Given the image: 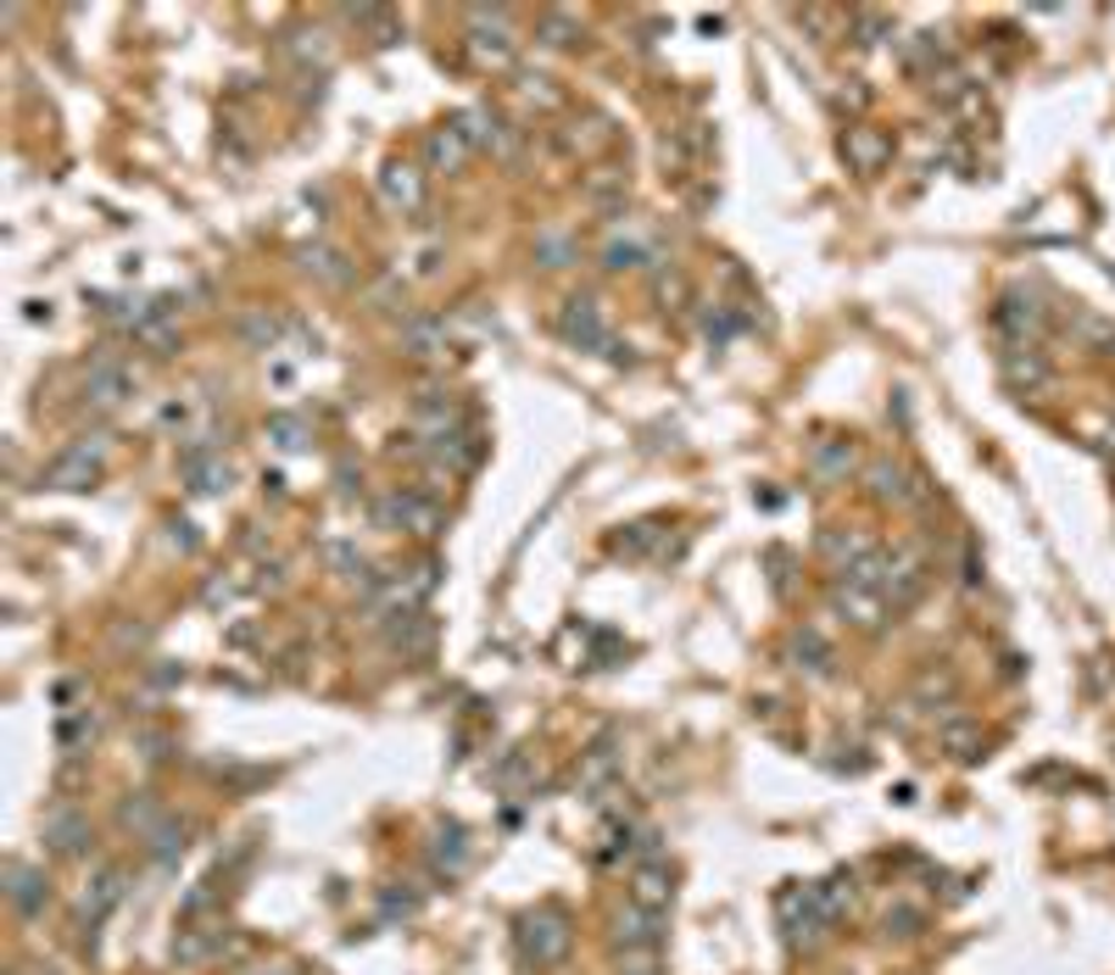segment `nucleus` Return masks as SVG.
Returning a JSON list of instances; mask_svg holds the SVG:
<instances>
[{"instance_id": "nucleus-5", "label": "nucleus", "mask_w": 1115, "mask_h": 975, "mask_svg": "<svg viewBox=\"0 0 1115 975\" xmlns=\"http://www.w3.org/2000/svg\"><path fill=\"white\" fill-rule=\"evenodd\" d=\"M469 51L491 68H508L514 62V34H508V12H491V7H475L469 12Z\"/></svg>"}, {"instance_id": "nucleus-20", "label": "nucleus", "mask_w": 1115, "mask_h": 975, "mask_svg": "<svg viewBox=\"0 0 1115 975\" xmlns=\"http://www.w3.org/2000/svg\"><path fill=\"white\" fill-rule=\"evenodd\" d=\"M843 151H848V162H854V168H865V173H876V168L893 157V146H887L876 129H848Z\"/></svg>"}, {"instance_id": "nucleus-12", "label": "nucleus", "mask_w": 1115, "mask_h": 975, "mask_svg": "<svg viewBox=\"0 0 1115 975\" xmlns=\"http://www.w3.org/2000/svg\"><path fill=\"white\" fill-rule=\"evenodd\" d=\"M993 318H998V329H1004L1015 346H1026V340H1037V335H1043V307H1037L1032 296H1004Z\"/></svg>"}, {"instance_id": "nucleus-18", "label": "nucleus", "mask_w": 1115, "mask_h": 975, "mask_svg": "<svg viewBox=\"0 0 1115 975\" xmlns=\"http://www.w3.org/2000/svg\"><path fill=\"white\" fill-rule=\"evenodd\" d=\"M630 897L641 903V908H669V897H675V881H669V869L653 858V864H636V875H630Z\"/></svg>"}, {"instance_id": "nucleus-29", "label": "nucleus", "mask_w": 1115, "mask_h": 975, "mask_svg": "<svg viewBox=\"0 0 1115 975\" xmlns=\"http://www.w3.org/2000/svg\"><path fill=\"white\" fill-rule=\"evenodd\" d=\"M118 825H123V830H140V836H151V830L162 825V808L151 803V792H135V797L118 808Z\"/></svg>"}, {"instance_id": "nucleus-2", "label": "nucleus", "mask_w": 1115, "mask_h": 975, "mask_svg": "<svg viewBox=\"0 0 1115 975\" xmlns=\"http://www.w3.org/2000/svg\"><path fill=\"white\" fill-rule=\"evenodd\" d=\"M569 942H575V931H569V914H558V908H536L519 919V953L541 969L558 964L569 953Z\"/></svg>"}, {"instance_id": "nucleus-45", "label": "nucleus", "mask_w": 1115, "mask_h": 975, "mask_svg": "<svg viewBox=\"0 0 1115 975\" xmlns=\"http://www.w3.org/2000/svg\"><path fill=\"white\" fill-rule=\"evenodd\" d=\"M173 541H179V547H185V553H196V536H190V525H185V519H179V525H173Z\"/></svg>"}, {"instance_id": "nucleus-31", "label": "nucleus", "mask_w": 1115, "mask_h": 975, "mask_svg": "<svg viewBox=\"0 0 1115 975\" xmlns=\"http://www.w3.org/2000/svg\"><path fill=\"white\" fill-rule=\"evenodd\" d=\"M641 262H658V251L641 240H608L603 246V268H641Z\"/></svg>"}, {"instance_id": "nucleus-44", "label": "nucleus", "mask_w": 1115, "mask_h": 975, "mask_svg": "<svg viewBox=\"0 0 1115 975\" xmlns=\"http://www.w3.org/2000/svg\"><path fill=\"white\" fill-rule=\"evenodd\" d=\"M525 775H530V758H525V753H514V758L497 769V786H519Z\"/></svg>"}, {"instance_id": "nucleus-17", "label": "nucleus", "mask_w": 1115, "mask_h": 975, "mask_svg": "<svg viewBox=\"0 0 1115 975\" xmlns=\"http://www.w3.org/2000/svg\"><path fill=\"white\" fill-rule=\"evenodd\" d=\"M118 903H123V869H118V864H107V869H96V881L84 886V897H79V914L96 925V919H107Z\"/></svg>"}, {"instance_id": "nucleus-41", "label": "nucleus", "mask_w": 1115, "mask_h": 975, "mask_svg": "<svg viewBox=\"0 0 1115 975\" xmlns=\"http://www.w3.org/2000/svg\"><path fill=\"white\" fill-rule=\"evenodd\" d=\"M653 536H658V525H630V530H625L614 547H619V553H647V547H653Z\"/></svg>"}, {"instance_id": "nucleus-23", "label": "nucleus", "mask_w": 1115, "mask_h": 975, "mask_svg": "<svg viewBox=\"0 0 1115 975\" xmlns=\"http://www.w3.org/2000/svg\"><path fill=\"white\" fill-rule=\"evenodd\" d=\"M809 897H815L820 919H826V925H837V919H843V914L854 908V881H848V875H832V881L809 886Z\"/></svg>"}, {"instance_id": "nucleus-6", "label": "nucleus", "mask_w": 1115, "mask_h": 975, "mask_svg": "<svg viewBox=\"0 0 1115 975\" xmlns=\"http://www.w3.org/2000/svg\"><path fill=\"white\" fill-rule=\"evenodd\" d=\"M926 586H932L926 558H920V553H898V558L887 564V586H882V597H887L893 614H904V608H915V603L926 597Z\"/></svg>"}, {"instance_id": "nucleus-16", "label": "nucleus", "mask_w": 1115, "mask_h": 975, "mask_svg": "<svg viewBox=\"0 0 1115 975\" xmlns=\"http://www.w3.org/2000/svg\"><path fill=\"white\" fill-rule=\"evenodd\" d=\"M380 201H386L391 212H414V207L425 201V179H419V168L391 162V168L380 173Z\"/></svg>"}, {"instance_id": "nucleus-38", "label": "nucleus", "mask_w": 1115, "mask_h": 975, "mask_svg": "<svg viewBox=\"0 0 1115 975\" xmlns=\"http://www.w3.org/2000/svg\"><path fill=\"white\" fill-rule=\"evenodd\" d=\"M536 257H541L547 268H564V262L575 257V246H569L564 235H541V240H536Z\"/></svg>"}, {"instance_id": "nucleus-8", "label": "nucleus", "mask_w": 1115, "mask_h": 975, "mask_svg": "<svg viewBox=\"0 0 1115 975\" xmlns=\"http://www.w3.org/2000/svg\"><path fill=\"white\" fill-rule=\"evenodd\" d=\"M865 479H870V497H876V503H898V508H915V503H926L920 479H915L909 468H898L893 457L870 462V468H865Z\"/></svg>"}, {"instance_id": "nucleus-7", "label": "nucleus", "mask_w": 1115, "mask_h": 975, "mask_svg": "<svg viewBox=\"0 0 1115 975\" xmlns=\"http://www.w3.org/2000/svg\"><path fill=\"white\" fill-rule=\"evenodd\" d=\"M558 335L569 340V346H580V351H608L614 340H608V324H603V312H597V301H586V296H575L564 312H558Z\"/></svg>"}, {"instance_id": "nucleus-46", "label": "nucleus", "mask_w": 1115, "mask_h": 975, "mask_svg": "<svg viewBox=\"0 0 1115 975\" xmlns=\"http://www.w3.org/2000/svg\"><path fill=\"white\" fill-rule=\"evenodd\" d=\"M34 975H57V969H34Z\"/></svg>"}, {"instance_id": "nucleus-43", "label": "nucleus", "mask_w": 1115, "mask_h": 975, "mask_svg": "<svg viewBox=\"0 0 1115 975\" xmlns=\"http://www.w3.org/2000/svg\"><path fill=\"white\" fill-rule=\"evenodd\" d=\"M703 329H708V340L719 346V340H730V335H736V318L719 307V312H708V324H703Z\"/></svg>"}, {"instance_id": "nucleus-4", "label": "nucleus", "mask_w": 1115, "mask_h": 975, "mask_svg": "<svg viewBox=\"0 0 1115 975\" xmlns=\"http://www.w3.org/2000/svg\"><path fill=\"white\" fill-rule=\"evenodd\" d=\"M129 396H135V368H129L123 357H96L90 374H84V401L101 407V412H112V407H123Z\"/></svg>"}, {"instance_id": "nucleus-32", "label": "nucleus", "mask_w": 1115, "mask_h": 975, "mask_svg": "<svg viewBox=\"0 0 1115 975\" xmlns=\"http://www.w3.org/2000/svg\"><path fill=\"white\" fill-rule=\"evenodd\" d=\"M323 558H329V564H335V569H340L346 580H362V586H375V575H368V558H362L357 547H346V541H329V547H323Z\"/></svg>"}, {"instance_id": "nucleus-9", "label": "nucleus", "mask_w": 1115, "mask_h": 975, "mask_svg": "<svg viewBox=\"0 0 1115 975\" xmlns=\"http://www.w3.org/2000/svg\"><path fill=\"white\" fill-rule=\"evenodd\" d=\"M782 925H787V942H793V947H815V942H820L826 919H820V908H815L809 886H793V892H782Z\"/></svg>"}, {"instance_id": "nucleus-11", "label": "nucleus", "mask_w": 1115, "mask_h": 975, "mask_svg": "<svg viewBox=\"0 0 1115 975\" xmlns=\"http://www.w3.org/2000/svg\"><path fill=\"white\" fill-rule=\"evenodd\" d=\"M7 897H12L18 914H40V908L51 903L46 869H34V864H7Z\"/></svg>"}, {"instance_id": "nucleus-1", "label": "nucleus", "mask_w": 1115, "mask_h": 975, "mask_svg": "<svg viewBox=\"0 0 1115 975\" xmlns=\"http://www.w3.org/2000/svg\"><path fill=\"white\" fill-rule=\"evenodd\" d=\"M107 435H84L79 446H68L62 457H51L46 468H40V485L46 491H90V485L101 479V468H107Z\"/></svg>"}, {"instance_id": "nucleus-39", "label": "nucleus", "mask_w": 1115, "mask_h": 975, "mask_svg": "<svg viewBox=\"0 0 1115 975\" xmlns=\"http://www.w3.org/2000/svg\"><path fill=\"white\" fill-rule=\"evenodd\" d=\"M541 29H547V46H569V34H575V18H569V12H547V18H541Z\"/></svg>"}, {"instance_id": "nucleus-21", "label": "nucleus", "mask_w": 1115, "mask_h": 975, "mask_svg": "<svg viewBox=\"0 0 1115 975\" xmlns=\"http://www.w3.org/2000/svg\"><path fill=\"white\" fill-rule=\"evenodd\" d=\"M301 268L318 279V285H351V268H346V257L340 251H329V246H301Z\"/></svg>"}, {"instance_id": "nucleus-19", "label": "nucleus", "mask_w": 1115, "mask_h": 975, "mask_svg": "<svg viewBox=\"0 0 1115 975\" xmlns=\"http://www.w3.org/2000/svg\"><path fill=\"white\" fill-rule=\"evenodd\" d=\"M848 468H854V446H848V440H820V446L809 451V474H815L820 485L848 479Z\"/></svg>"}, {"instance_id": "nucleus-22", "label": "nucleus", "mask_w": 1115, "mask_h": 975, "mask_svg": "<svg viewBox=\"0 0 1115 975\" xmlns=\"http://www.w3.org/2000/svg\"><path fill=\"white\" fill-rule=\"evenodd\" d=\"M1004 379L1021 390H1037V385H1048V362L1032 346H1015V351H1004Z\"/></svg>"}, {"instance_id": "nucleus-37", "label": "nucleus", "mask_w": 1115, "mask_h": 975, "mask_svg": "<svg viewBox=\"0 0 1115 975\" xmlns=\"http://www.w3.org/2000/svg\"><path fill=\"white\" fill-rule=\"evenodd\" d=\"M436 858H441L452 875L464 869V830H458V825H447V830H441V842H436Z\"/></svg>"}, {"instance_id": "nucleus-30", "label": "nucleus", "mask_w": 1115, "mask_h": 975, "mask_svg": "<svg viewBox=\"0 0 1115 975\" xmlns=\"http://www.w3.org/2000/svg\"><path fill=\"white\" fill-rule=\"evenodd\" d=\"M943 753H948V758H959V764H970V758L982 753V730H976V725H965V719L943 725Z\"/></svg>"}, {"instance_id": "nucleus-28", "label": "nucleus", "mask_w": 1115, "mask_h": 975, "mask_svg": "<svg viewBox=\"0 0 1115 975\" xmlns=\"http://www.w3.org/2000/svg\"><path fill=\"white\" fill-rule=\"evenodd\" d=\"M793 664L809 669V675H826V664H832L826 636H820V630H798V636H793Z\"/></svg>"}, {"instance_id": "nucleus-35", "label": "nucleus", "mask_w": 1115, "mask_h": 975, "mask_svg": "<svg viewBox=\"0 0 1115 975\" xmlns=\"http://www.w3.org/2000/svg\"><path fill=\"white\" fill-rule=\"evenodd\" d=\"M57 742H62L68 753H79L84 742H96V714H73V719L57 730Z\"/></svg>"}, {"instance_id": "nucleus-26", "label": "nucleus", "mask_w": 1115, "mask_h": 975, "mask_svg": "<svg viewBox=\"0 0 1115 975\" xmlns=\"http://www.w3.org/2000/svg\"><path fill=\"white\" fill-rule=\"evenodd\" d=\"M458 129H464V140H469V146H508V140H502V123H497V112H486V107H469V112L458 118Z\"/></svg>"}, {"instance_id": "nucleus-36", "label": "nucleus", "mask_w": 1115, "mask_h": 975, "mask_svg": "<svg viewBox=\"0 0 1115 975\" xmlns=\"http://www.w3.org/2000/svg\"><path fill=\"white\" fill-rule=\"evenodd\" d=\"M301 435H307V429H301V418H285V412H279V418H268V440H273L279 451H296V446H301Z\"/></svg>"}, {"instance_id": "nucleus-42", "label": "nucleus", "mask_w": 1115, "mask_h": 975, "mask_svg": "<svg viewBox=\"0 0 1115 975\" xmlns=\"http://www.w3.org/2000/svg\"><path fill=\"white\" fill-rule=\"evenodd\" d=\"M887 931H893V936H915V931H920V914L898 903V908H887Z\"/></svg>"}, {"instance_id": "nucleus-15", "label": "nucleus", "mask_w": 1115, "mask_h": 975, "mask_svg": "<svg viewBox=\"0 0 1115 975\" xmlns=\"http://www.w3.org/2000/svg\"><path fill=\"white\" fill-rule=\"evenodd\" d=\"M469 140H464V129L458 123H447V129H430V140H425V162H430V173H458L464 162H469Z\"/></svg>"}, {"instance_id": "nucleus-25", "label": "nucleus", "mask_w": 1115, "mask_h": 975, "mask_svg": "<svg viewBox=\"0 0 1115 975\" xmlns=\"http://www.w3.org/2000/svg\"><path fill=\"white\" fill-rule=\"evenodd\" d=\"M402 346H408L414 357H441V351H447V324H430V318H414V324L402 329Z\"/></svg>"}, {"instance_id": "nucleus-33", "label": "nucleus", "mask_w": 1115, "mask_h": 975, "mask_svg": "<svg viewBox=\"0 0 1115 975\" xmlns=\"http://www.w3.org/2000/svg\"><path fill=\"white\" fill-rule=\"evenodd\" d=\"M146 842H151V858H157V864H173V858L185 853V825H179V819H162Z\"/></svg>"}, {"instance_id": "nucleus-24", "label": "nucleus", "mask_w": 1115, "mask_h": 975, "mask_svg": "<svg viewBox=\"0 0 1115 975\" xmlns=\"http://www.w3.org/2000/svg\"><path fill=\"white\" fill-rule=\"evenodd\" d=\"M575 780H580V792H603V786L614 780V742H608V736L580 758V775H575Z\"/></svg>"}, {"instance_id": "nucleus-34", "label": "nucleus", "mask_w": 1115, "mask_h": 975, "mask_svg": "<svg viewBox=\"0 0 1115 975\" xmlns=\"http://www.w3.org/2000/svg\"><path fill=\"white\" fill-rule=\"evenodd\" d=\"M212 947H218V931H185V936L173 942V958H179V964H201Z\"/></svg>"}, {"instance_id": "nucleus-40", "label": "nucleus", "mask_w": 1115, "mask_h": 975, "mask_svg": "<svg viewBox=\"0 0 1115 975\" xmlns=\"http://www.w3.org/2000/svg\"><path fill=\"white\" fill-rule=\"evenodd\" d=\"M240 335H246V340H251V346H262V351H268V346H273V340H279V329H273V318H246V324H240Z\"/></svg>"}, {"instance_id": "nucleus-27", "label": "nucleus", "mask_w": 1115, "mask_h": 975, "mask_svg": "<svg viewBox=\"0 0 1115 975\" xmlns=\"http://www.w3.org/2000/svg\"><path fill=\"white\" fill-rule=\"evenodd\" d=\"M865 547H870V541H865V536H854V530H826V536H820V553H826V564H832L837 575H843V569H848V564H854Z\"/></svg>"}, {"instance_id": "nucleus-13", "label": "nucleus", "mask_w": 1115, "mask_h": 975, "mask_svg": "<svg viewBox=\"0 0 1115 975\" xmlns=\"http://www.w3.org/2000/svg\"><path fill=\"white\" fill-rule=\"evenodd\" d=\"M40 830H46V847H51V853H84V847H90V819H84L79 808H51Z\"/></svg>"}, {"instance_id": "nucleus-10", "label": "nucleus", "mask_w": 1115, "mask_h": 975, "mask_svg": "<svg viewBox=\"0 0 1115 975\" xmlns=\"http://www.w3.org/2000/svg\"><path fill=\"white\" fill-rule=\"evenodd\" d=\"M832 608H837L854 630H876V625L887 619V597H882V591H865V586H837Z\"/></svg>"}, {"instance_id": "nucleus-14", "label": "nucleus", "mask_w": 1115, "mask_h": 975, "mask_svg": "<svg viewBox=\"0 0 1115 975\" xmlns=\"http://www.w3.org/2000/svg\"><path fill=\"white\" fill-rule=\"evenodd\" d=\"M658 936H664V919H658V908H641V903H630V908H619V914H614V942H619V947H658Z\"/></svg>"}, {"instance_id": "nucleus-3", "label": "nucleus", "mask_w": 1115, "mask_h": 975, "mask_svg": "<svg viewBox=\"0 0 1115 975\" xmlns=\"http://www.w3.org/2000/svg\"><path fill=\"white\" fill-rule=\"evenodd\" d=\"M375 525L380 530H408V536H441V508L430 503V497H419V491H391V497H380L375 503Z\"/></svg>"}]
</instances>
